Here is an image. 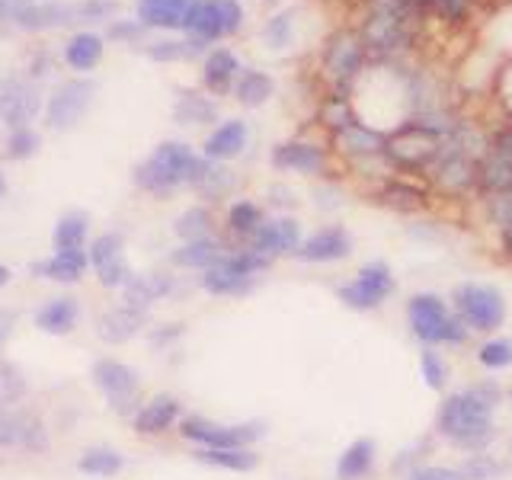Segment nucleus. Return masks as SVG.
<instances>
[{
	"mask_svg": "<svg viewBox=\"0 0 512 480\" xmlns=\"http://www.w3.org/2000/svg\"><path fill=\"white\" fill-rule=\"evenodd\" d=\"M506 407V384L496 375L474 378L461 388H452L442 394L436 413H432V436L452 452L477 455L490 452L500 439V426H496V413Z\"/></svg>",
	"mask_w": 512,
	"mask_h": 480,
	"instance_id": "obj_1",
	"label": "nucleus"
},
{
	"mask_svg": "<svg viewBox=\"0 0 512 480\" xmlns=\"http://www.w3.org/2000/svg\"><path fill=\"white\" fill-rule=\"evenodd\" d=\"M426 13L416 0H365L359 36L372 64H400L413 55Z\"/></svg>",
	"mask_w": 512,
	"mask_h": 480,
	"instance_id": "obj_2",
	"label": "nucleus"
},
{
	"mask_svg": "<svg viewBox=\"0 0 512 480\" xmlns=\"http://www.w3.org/2000/svg\"><path fill=\"white\" fill-rule=\"evenodd\" d=\"M404 320L407 330L423 349H461L471 343V330L461 324V317L455 314L452 301L442 292H413L404 304Z\"/></svg>",
	"mask_w": 512,
	"mask_h": 480,
	"instance_id": "obj_3",
	"label": "nucleus"
},
{
	"mask_svg": "<svg viewBox=\"0 0 512 480\" xmlns=\"http://www.w3.org/2000/svg\"><path fill=\"white\" fill-rule=\"evenodd\" d=\"M202 167V154L186 141H160L157 148L141 160L132 170V180L141 192H151V196L167 199L176 189L192 186L196 173Z\"/></svg>",
	"mask_w": 512,
	"mask_h": 480,
	"instance_id": "obj_4",
	"label": "nucleus"
},
{
	"mask_svg": "<svg viewBox=\"0 0 512 480\" xmlns=\"http://www.w3.org/2000/svg\"><path fill=\"white\" fill-rule=\"evenodd\" d=\"M368 52L356 26H336L320 48V80L327 93H349L368 71Z\"/></svg>",
	"mask_w": 512,
	"mask_h": 480,
	"instance_id": "obj_5",
	"label": "nucleus"
},
{
	"mask_svg": "<svg viewBox=\"0 0 512 480\" xmlns=\"http://www.w3.org/2000/svg\"><path fill=\"white\" fill-rule=\"evenodd\" d=\"M452 301L455 314L461 317V324L471 330V336H493L506 327V317H509V301L503 295L500 285L493 282H458L452 288Z\"/></svg>",
	"mask_w": 512,
	"mask_h": 480,
	"instance_id": "obj_6",
	"label": "nucleus"
},
{
	"mask_svg": "<svg viewBox=\"0 0 512 480\" xmlns=\"http://www.w3.org/2000/svg\"><path fill=\"white\" fill-rule=\"evenodd\" d=\"M397 295V276L388 260H368L362 263L346 282L336 285V298L346 311L375 314Z\"/></svg>",
	"mask_w": 512,
	"mask_h": 480,
	"instance_id": "obj_7",
	"label": "nucleus"
},
{
	"mask_svg": "<svg viewBox=\"0 0 512 480\" xmlns=\"http://www.w3.org/2000/svg\"><path fill=\"white\" fill-rule=\"evenodd\" d=\"M263 420H240V423H221L208 416L189 413L180 423V436L196 448H256L266 439Z\"/></svg>",
	"mask_w": 512,
	"mask_h": 480,
	"instance_id": "obj_8",
	"label": "nucleus"
},
{
	"mask_svg": "<svg viewBox=\"0 0 512 480\" xmlns=\"http://www.w3.org/2000/svg\"><path fill=\"white\" fill-rule=\"evenodd\" d=\"M333 151L330 144L314 138H285L269 148V167L276 173L311 176V180H330L333 173Z\"/></svg>",
	"mask_w": 512,
	"mask_h": 480,
	"instance_id": "obj_9",
	"label": "nucleus"
},
{
	"mask_svg": "<svg viewBox=\"0 0 512 480\" xmlns=\"http://www.w3.org/2000/svg\"><path fill=\"white\" fill-rule=\"evenodd\" d=\"M368 202H375L378 208H388V212L397 215H423L432 208V189L416 180V176H400V173H388L381 180L365 186Z\"/></svg>",
	"mask_w": 512,
	"mask_h": 480,
	"instance_id": "obj_10",
	"label": "nucleus"
},
{
	"mask_svg": "<svg viewBox=\"0 0 512 480\" xmlns=\"http://www.w3.org/2000/svg\"><path fill=\"white\" fill-rule=\"evenodd\" d=\"M90 378L96 384V391L106 397V404L128 416L141 407V375L132 365H125L119 359H96L90 368Z\"/></svg>",
	"mask_w": 512,
	"mask_h": 480,
	"instance_id": "obj_11",
	"label": "nucleus"
},
{
	"mask_svg": "<svg viewBox=\"0 0 512 480\" xmlns=\"http://www.w3.org/2000/svg\"><path fill=\"white\" fill-rule=\"evenodd\" d=\"M352 253H356V237L349 234L346 224L330 221L314 228L311 234H304L295 260L304 266H333V263H346Z\"/></svg>",
	"mask_w": 512,
	"mask_h": 480,
	"instance_id": "obj_12",
	"label": "nucleus"
},
{
	"mask_svg": "<svg viewBox=\"0 0 512 480\" xmlns=\"http://www.w3.org/2000/svg\"><path fill=\"white\" fill-rule=\"evenodd\" d=\"M93 96H96V84L87 77H71V80H64V84H58V90L48 96V106H45L48 128H55V132L74 128L93 106Z\"/></svg>",
	"mask_w": 512,
	"mask_h": 480,
	"instance_id": "obj_13",
	"label": "nucleus"
},
{
	"mask_svg": "<svg viewBox=\"0 0 512 480\" xmlns=\"http://www.w3.org/2000/svg\"><path fill=\"white\" fill-rule=\"evenodd\" d=\"M301 240H304V228L295 215H269L247 247L260 250L269 260H288V256L295 260Z\"/></svg>",
	"mask_w": 512,
	"mask_h": 480,
	"instance_id": "obj_14",
	"label": "nucleus"
},
{
	"mask_svg": "<svg viewBox=\"0 0 512 480\" xmlns=\"http://www.w3.org/2000/svg\"><path fill=\"white\" fill-rule=\"evenodd\" d=\"M90 269L96 272L103 288H125L132 279V269L125 263V240L116 231L100 234L90 244Z\"/></svg>",
	"mask_w": 512,
	"mask_h": 480,
	"instance_id": "obj_15",
	"label": "nucleus"
},
{
	"mask_svg": "<svg viewBox=\"0 0 512 480\" xmlns=\"http://www.w3.org/2000/svg\"><path fill=\"white\" fill-rule=\"evenodd\" d=\"M42 109V93L36 84H26L20 77L0 80V122L7 128H26Z\"/></svg>",
	"mask_w": 512,
	"mask_h": 480,
	"instance_id": "obj_16",
	"label": "nucleus"
},
{
	"mask_svg": "<svg viewBox=\"0 0 512 480\" xmlns=\"http://www.w3.org/2000/svg\"><path fill=\"white\" fill-rule=\"evenodd\" d=\"M183 400L176 394H154L135 410L132 429L138 436H164V432L176 429L183 423Z\"/></svg>",
	"mask_w": 512,
	"mask_h": 480,
	"instance_id": "obj_17",
	"label": "nucleus"
},
{
	"mask_svg": "<svg viewBox=\"0 0 512 480\" xmlns=\"http://www.w3.org/2000/svg\"><path fill=\"white\" fill-rule=\"evenodd\" d=\"M381 448L372 436H356L340 448V455L333 461L336 480H368L378 471Z\"/></svg>",
	"mask_w": 512,
	"mask_h": 480,
	"instance_id": "obj_18",
	"label": "nucleus"
},
{
	"mask_svg": "<svg viewBox=\"0 0 512 480\" xmlns=\"http://www.w3.org/2000/svg\"><path fill=\"white\" fill-rule=\"evenodd\" d=\"M250 144V125L247 119H224L208 132L202 144V157L215 160V164H231Z\"/></svg>",
	"mask_w": 512,
	"mask_h": 480,
	"instance_id": "obj_19",
	"label": "nucleus"
},
{
	"mask_svg": "<svg viewBox=\"0 0 512 480\" xmlns=\"http://www.w3.org/2000/svg\"><path fill=\"white\" fill-rule=\"evenodd\" d=\"M176 279L164 269L154 272H132V279L125 282L122 288V304H132V308L151 311L154 301H164L167 295H173Z\"/></svg>",
	"mask_w": 512,
	"mask_h": 480,
	"instance_id": "obj_20",
	"label": "nucleus"
},
{
	"mask_svg": "<svg viewBox=\"0 0 512 480\" xmlns=\"http://www.w3.org/2000/svg\"><path fill=\"white\" fill-rule=\"evenodd\" d=\"M234 244H228L224 237H202V240H186V244H180L173 253H170V263L176 269H192V272H205L218 266L224 256H228Z\"/></svg>",
	"mask_w": 512,
	"mask_h": 480,
	"instance_id": "obj_21",
	"label": "nucleus"
},
{
	"mask_svg": "<svg viewBox=\"0 0 512 480\" xmlns=\"http://www.w3.org/2000/svg\"><path fill=\"white\" fill-rule=\"evenodd\" d=\"M144 327H148V311L132 308V304H116V308H109L100 320H96V333H100V340L112 343V346L135 340Z\"/></svg>",
	"mask_w": 512,
	"mask_h": 480,
	"instance_id": "obj_22",
	"label": "nucleus"
},
{
	"mask_svg": "<svg viewBox=\"0 0 512 480\" xmlns=\"http://www.w3.org/2000/svg\"><path fill=\"white\" fill-rule=\"evenodd\" d=\"M45 426L29 413H10L0 410V445L7 448H26V452H39L45 448Z\"/></svg>",
	"mask_w": 512,
	"mask_h": 480,
	"instance_id": "obj_23",
	"label": "nucleus"
},
{
	"mask_svg": "<svg viewBox=\"0 0 512 480\" xmlns=\"http://www.w3.org/2000/svg\"><path fill=\"white\" fill-rule=\"evenodd\" d=\"M240 71L244 68H240V58L231 48H212V52L202 58V87L212 96L234 93Z\"/></svg>",
	"mask_w": 512,
	"mask_h": 480,
	"instance_id": "obj_24",
	"label": "nucleus"
},
{
	"mask_svg": "<svg viewBox=\"0 0 512 480\" xmlns=\"http://www.w3.org/2000/svg\"><path fill=\"white\" fill-rule=\"evenodd\" d=\"M87 269H90V253L87 250H58L52 256H45V260L32 263V276L71 285V282L84 279Z\"/></svg>",
	"mask_w": 512,
	"mask_h": 480,
	"instance_id": "obj_25",
	"label": "nucleus"
},
{
	"mask_svg": "<svg viewBox=\"0 0 512 480\" xmlns=\"http://www.w3.org/2000/svg\"><path fill=\"white\" fill-rule=\"evenodd\" d=\"M266 218H269V212L263 202L240 196L228 205V212H224V231H228V237L237 240V244H250L253 234L263 228Z\"/></svg>",
	"mask_w": 512,
	"mask_h": 480,
	"instance_id": "obj_26",
	"label": "nucleus"
},
{
	"mask_svg": "<svg viewBox=\"0 0 512 480\" xmlns=\"http://www.w3.org/2000/svg\"><path fill=\"white\" fill-rule=\"evenodd\" d=\"M183 32L189 39H199L205 45L228 36V32H224V16H221L218 0H192L183 20Z\"/></svg>",
	"mask_w": 512,
	"mask_h": 480,
	"instance_id": "obj_27",
	"label": "nucleus"
},
{
	"mask_svg": "<svg viewBox=\"0 0 512 480\" xmlns=\"http://www.w3.org/2000/svg\"><path fill=\"white\" fill-rule=\"evenodd\" d=\"M192 458L205 464V468L228 471V474H253L263 461L256 448H196Z\"/></svg>",
	"mask_w": 512,
	"mask_h": 480,
	"instance_id": "obj_28",
	"label": "nucleus"
},
{
	"mask_svg": "<svg viewBox=\"0 0 512 480\" xmlns=\"http://www.w3.org/2000/svg\"><path fill=\"white\" fill-rule=\"evenodd\" d=\"M71 23H77V4H68V0H42V4L26 7L20 20H16V26L26 32L58 29Z\"/></svg>",
	"mask_w": 512,
	"mask_h": 480,
	"instance_id": "obj_29",
	"label": "nucleus"
},
{
	"mask_svg": "<svg viewBox=\"0 0 512 480\" xmlns=\"http://www.w3.org/2000/svg\"><path fill=\"white\" fill-rule=\"evenodd\" d=\"M234 186H237V176H234V170L228 164H215V160L202 157V167H199L196 180H192L189 189H196L205 202L215 205V202L228 199L234 192Z\"/></svg>",
	"mask_w": 512,
	"mask_h": 480,
	"instance_id": "obj_30",
	"label": "nucleus"
},
{
	"mask_svg": "<svg viewBox=\"0 0 512 480\" xmlns=\"http://www.w3.org/2000/svg\"><path fill=\"white\" fill-rule=\"evenodd\" d=\"M356 122H362V116L349 93H324V100L317 106V125L324 128L327 138L340 135L343 128L356 125Z\"/></svg>",
	"mask_w": 512,
	"mask_h": 480,
	"instance_id": "obj_31",
	"label": "nucleus"
},
{
	"mask_svg": "<svg viewBox=\"0 0 512 480\" xmlns=\"http://www.w3.org/2000/svg\"><path fill=\"white\" fill-rule=\"evenodd\" d=\"M189 4L192 0H138L135 20H141L148 29H183Z\"/></svg>",
	"mask_w": 512,
	"mask_h": 480,
	"instance_id": "obj_32",
	"label": "nucleus"
},
{
	"mask_svg": "<svg viewBox=\"0 0 512 480\" xmlns=\"http://www.w3.org/2000/svg\"><path fill=\"white\" fill-rule=\"evenodd\" d=\"M234 100L244 106V109H260L266 106L272 96H276V80H272L269 71H260V68H244L234 84Z\"/></svg>",
	"mask_w": 512,
	"mask_h": 480,
	"instance_id": "obj_33",
	"label": "nucleus"
},
{
	"mask_svg": "<svg viewBox=\"0 0 512 480\" xmlns=\"http://www.w3.org/2000/svg\"><path fill=\"white\" fill-rule=\"evenodd\" d=\"M480 208H484V218L496 234V250L512 263V196L480 199Z\"/></svg>",
	"mask_w": 512,
	"mask_h": 480,
	"instance_id": "obj_34",
	"label": "nucleus"
},
{
	"mask_svg": "<svg viewBox=\"0 0 512 480\" xmlns=\"http://www.w3.org/2000/svg\"><path fill=\"white\" fill-rule=\"evenodd\" d=\"M173 119L180 125H212L218 122V103L196 90H180L173 100Z\"/></svg>",
	"mask_w": 512,
	"mask_h": 480,
	"instance_id": "obj_35",
	"label": "nucleus"
},
{
	"mask_svg": "<svg viewBox=\"0 0 512 480\" xmlns=\"http://www.w3.org/2000/svg\"><path fill=\"white\" fill-rule=\"evenodd\" d=\"M199 288L208 295H215V298H244L256 288V279H244V276H237V272L224 269L218 263L212 269L199 272Z\"/></svg>",
	"mask_w": 512,
	"mask_h": 480,
	"instance_id": "obj_36",
	"label": "nucleus"
},
{
	"mask_svg": "<svg viewBox=\"0 0 512 480\" xmlns=\"http://www.w3.org/2000/svg\"><path fill=\"white\" fill-rule=\"evenodd\" d=\"M77 317H80L77 301L64 295V298H52V301H45V304H42V308L36 311V327H39L42 333L64 336V333H71V330H74Z\"/></svg>",
	"mask_w": 512,
	"mask_h": 480,
	"instance_id": "obj_37",
	"label": "nucleus"
},
{
	"mask_svg": "<svg viewBox=\"0 0 512 480\" xmlns=\"http://www.w3.org/2000/svg\"><path fill=\"white\" fill-rule=\"evenodd\" d=\"M436 452H439V439L432 436V432H426V436H420V439L407 442L404 448H397L394 458H391V474H394L397 480H404L410 471L420 468V464H426V461H436V458H432Z\"/></svg>",
	"mask_w": 512,
	"mask_h": 480,
	"instance_id": "obj_38",
	"label": "nucleus"
},
{
	"mask_svg": "<svg viewBox=\"0 0 512 480\" xmlns=\"http://www.w3.org/2000/svg\"><path fill=\"white\" fill-rule=\"evenodd\" d=\"M474 362L484 368L487 375L512 372V336H503V333L484 336L474 349Z\"/></svg>",
	"mask_w": 512,
	"mask_h": 480,
	"instance_id": "obj_39",
	"label": "nucleus"
},
{
	"mask_svg": "<svg viewBox=\"0 0 512 480\" xmlns=\"http://www.w3.org/2000/svg\"><path fill=\"white\" fill-rule=\"evenodd\" d=\"M416 365H420V378L423 384L432 391V394H448L452 391V362H448V356L442 349H423L420 359H416Z\"/></svg>",
	"mask_w": 512,
	"mask_h": 480,
	"instance_id": "obj_40",
	"label": "nucleus"
},
{
	"mask_svg": "<svg viewBox=\"0 0 512 480\" xmlns=\"http://www.w3.org/2000/svg\"><path fill=\"white\" fill-rule=\"evenodd\" d=\"M103 58V36L96 32H77L64 45V61L71 71H93Z\"/></svg>",
	"mask_w": 512,
	"mask_h": 480,
	"instance_id": "obj_41",
	"label": "nucleus"
},
{
	"mask_svg": "<svg viewBox=\"0 0 512 480\" xmlns=\"http://www.w3.org/2000/svg\"><path fill=\"white\" fill-rule=\"evenodd\" d=\"M212 48L199 39H160V42H148L144 45V55L151 61H160V64H170V61H189V58H199V55H208Z\"/></svg>",
	"mask_w": 512,
	"mask_h": 480,
	"instance_id": "obj_42",
	"label": "nucleus"
},
{
	"mask_svg": "<svg viewBox=\"0 0 512 480\" xmlns=\"http://www.w3.org/2000/svg\"><path fill=\"white\" fill-rule=\"evenodd\" d=\"M173 234L180 237V244H186V240L215 237V215H212V208H205V205H192V208H186V212L176 215V221H173Z\"/></svg>",
	"mask_w": 512,
	"mask_h": 480,
	"instance_id": "obj_43",
	"label": "nucleus"
},
{
	"mask_svg": "<svg viewBox=\"0 0 512 480\" xmlns=\"http://www.w3.org/2000/svg\"><path fill=\"white\" fill-rule=\"evenodd\" d=\"M509 464L506 458L500 455H493V448L490 452H477V455H464L458 461V468H461V477L464 480H503L509 474Z\"/></svg>",
	"mask_w": 512,
	"mask_h": 480,
	"instance_id": "obj_44",
	"label": "nucleus"
},
{
	"mask_svg": "<svg viewBox=\"0 0 512 480\" xmlns=\"http://www.w3.org/2000/svg\"><path fill=\"white\" fill-rule=\"evenodd\" d=\"M426 20H439L445 26H464L474 16L477 0H416Z\"/></svg>",
	"mask_w": 512,
	"mask_h": 480,
	"instance_id": "obj_45",
	"label": "nucleus"
},
{
	"mask_svg": "<svg viewBox=\"0 0 512 480\" xmlns=\"http://www.w3.org/2000/svg\"><path fill=\"white\" fill-rule=\"evenodd\" d=\"M90 237V218L87 212H68L55 224V247L58 250H84Z\"/></svg>",
	"mask_w": 512,
	"mask_h": 480,
	"instance_id": "obj_46",
	"label": "nucleus"
},
{
	"mask_svg": "<svg viewBox=\"0 0 512 480\" xmlns=\"http://www.w3.org/2000/svg\"><path fill=\"white\" fill-rule=\"evenodd\" d=\"M77 468L90 477H112L125 468V458L116 452V448H87V452L80 455Z\"/></svg>",
	"mask_w": 512,
	"mask_h": 480,
	"instance_id": "obj_47",
	"label": "nucleus"
},
{
	"mask_svg": "<svg viewBox=\"0 0 512 480\" xmlns=\"http://www.w3.org/2000/svg\"><path fill=\"white\" fill-rule=\"evenodd\" d=\"M263 42L272 48V52H285V48H292L295 45V13L292 10L272 13L263 26Z\"/></svg>",
	"mask_w": 512,
	"mask_h": 480,
	"instance_id": "obj_48",
	"label": "nucleus"
},
{
	"mask_svg": "<svg viewBox=\"0 0 512 480\" xmlns=\"http://www.w3.org/2000/svg\"><path fill=\"white\" fill-rule=\"evenodd\" d=\"M311 205L317 208V212H340V208L346 205V192L340 186V180L336 176H330V180H317L314 189H311Z\"/></svg>",
	"mask_w": 512,
	"mask_h": 480,
	"instance_id": "obj_49",
	"label": "nucleus"
},
{
	"mask_svg": "<svg viewBox=\"0 0 512 480\" xmlns=\"http://www.w3.org/2000/svg\"><path fill=\"white\" fill-rule=\"evenodd\" d=\"M26 397V378L16 365H0V410H10Z\"/></svg>",
	"mask_w": 512,
	"mask_h": 480,
	"instance_id": "obj_50",
	"label": "nucleus"
},
{
	"mask_svg": "<svg viewBox=\"0 0 512 480\" xmlns=\"http://www.w3.org/2000/svg\"><path fill=\"white\" fill-rule=\"evenodd\" d=\"M263 205H266V212L272 208L276 215H292L295 208L301 205L298 189H292L288 183H269L266 192H263Z\"/></svg>",
	"mask_w": 512,
	"mask_h": 480,
	"instance_id": "obj_51",
	"label": "nucleus"
},
{
	"mask_svg": "<svg viewBox=\"0 0 512 480\" xmlns=\"http://www.w3.org/2000/svg\"><path fill=\"white\" fill-rule=\"evenodd\" d=\"M42 148V138H39V132L36 128H13L10 132V138H7V157L10 160H26V157H32Z\"/></svg>",
	"mask_w": 512,
	"mask_h": 480,
	"instance_id": "obj_52",
	"label": "nucleus"
},
{
	"mask_svg": "<svg viewBox=\"0 0 512 480\" xmlns=\"http://www.w3.org/2000/svg\"><path fill=\"white\" fill-rule=\"evenodd\" d=\"M148 36V26L141 20H112L109 29H106V39L112 42H122V45H138Z\"/></svg>",
	"mask_w": 512,
	"mask_h": 480,
	"instance_id": "obj_53",
	"label": "nucleus"
},
{
	"mask_svg": "<svg viewBox=\"0 0 512 480\" xmlns=\"http://www.w3.org/2000/svg\"><path fill=\"white\" fill-rule=\"evenodd\" d=\"M404 480H464L458 464H442V461H426L416 471H410Z\"/></svg>",
	"mask_w": 512,
	"mask_h": 480,
	"instance_id": "obj_54",
	"label": "nucleus"
},
{
	"mask_svg": "<svg viewBox=\"0 0 512 480\" xmlns=\"http://www.w3.org/2000/svg\"><path fill=\"white\" fill-rule=\"evenodd\" d=\"M183 333H186L183 324H157V327L148 330V343H151L154 349H170L173 343H180V340H183Z\"/></svg>",
	"mask_w": 512,
	"mask_h": 480,
	"instance_id": "obj_55",
	"label": "nucleus"
},
{
	"mask_svg": "<svg viewBox=\"0 0 512 480\" xmlns=\"http://www.w3.org/2000/svg\"><path fill=\"white\" fill-rule=\"evenodd\" d=\"M218 4H221V16H224V32H228V36H237L247 20L244 4H240V0H218Z\"/></svg>",
	"mask_w": 512,
	"mask_h": 480,
	"instance_id": "obj_56",
	"label": "nucleus"
},
{
	"mask_svg": "<svg viewBox=\"0 0 512 480\" xmlns=\"http://www.w3.org/2000/svg\"><path fill=\"white\" fill-rule=\"evenodd\" d=\"M36 0H0V26L4 23H16L23 16L26 7H32Z\"/></svg>",
	"mask_w": 512,
	"mask_h": 480,
	"instance_id": "obj_57",
	"label": "nucleus"
},
{
	"mask_svg": "<svg viewBox=\"0 0 512 480\" xmlns=\"http://www.w3.org/2000/svg\"><path fill=\"white\" fill-rule=\"evenodd\" d=\"M13 324H16V314L13 311H0V349H4V343L10 340Z\"/></svg>",
	"mask_w": 512,
	"mask_h": 480,
	"instance_id": "obj_58",
	"label": "nucleus"
},
{
	"mask_svg": "<svg viewBox=\"0 0 512 480\" xmlns=\"http://www.w3.org/2000/svg\"><path fill=\"white\" fill-rule=\"evenodd\" d=\"M10 282V266H4V263H0V288H4Z\"/></svg>",
	"mask_w": 512,
	"mask_h": 480,
	"instance_id": "obj_59",
	"label": "nucleus"
},
{
	"mask_svg": "<svg viewBox=\"0 0 512 480\" xmlns=\"http://www.w3.org/2000/svg\"><path fill=\"white\" fill-rule=\"evenodd\" d=\"M506 407L512 410V381L506 384Z\"/></svg>",
	"mask_w": 512,
	"mask_h": 480,
	"instance_id": "obj_60",
	"label": "nucleus"
},
{
	"mask_svg": "<svg viewBox=\"0 0 512 480\" xmlns=\"http://www.w3.org/2000/svg\"><path fill=\"white\" fill-rule=\"evenodd\" d=\"M7 192V180H4V173H0V196Z\"/></svg>",
	"mask_w": 512,
	"mask_h": 480,
	"instance_id": "obj_61",
	"label": "nucleus"
},
{
	"mask_svg": "<svg viewBox=\"0 0 512 480\" xmlns=\"http://www.w3.org/2000/svg\"><path fill=\"white\" fill-rule=\"evenodd\" d=\"M509 461H512V439H509Z\"/></svg>",
	"mask_w": 512,
	"mask_h": 480,
	"instance_id": "obj_62",
	"label": "nucleus"
},
{
	"mask_svg": "<svg viewBox=\"0 0 512 480\" xmlns=\"http://www.w3.org/2000/svg\"><path fill=\"white\" fill-rule=\"evenodd\" d=\"M269 4H272V0H269Z\"/></svg>",
	"mask_w": 512,
	"mask_h": 480,
	"instance_id": "obj_63",
	"label": "nucleus"
}]
</instances>
